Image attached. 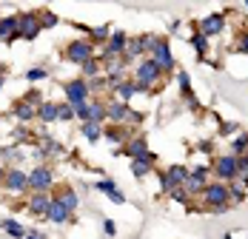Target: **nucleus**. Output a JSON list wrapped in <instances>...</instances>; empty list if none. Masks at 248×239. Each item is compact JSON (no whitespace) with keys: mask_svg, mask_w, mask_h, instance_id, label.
<instances>
[{"mask_svg":"<svg viewBox=\"0 0 248 239\" xmlns=\"http://www.w3.org/2000/svg\"><path fill=\"white\" fill-rule=\"evenodd\" d=\"M160 77H163V69H160L151 57L143 60V63H137V69H134V83H137L140 91H149L151 86H157Z\"/></svg>","mask_w":248,"mask_h":239,"instance_id":"nucleus-1","label":"nucleus"},{"mask_svg":"<svg viewBox=\"0 0 248 239\" xmlns=\"http://www.w3.org/2000/svg\"><path fill=\"white\" fill-rule=\"evenodd\" d=\"M63 91H66V103H69L72 108L83 105V103H89V97H92V89H89V80H86V77L69 80V83L63 86Z\"/></svg>","mask_w":248,"mask_h":239,"instance_id":"nucleus-2","label":"nucleus"},{"mask_svg":"<svg viewBox=\"0 0 248 239\" xmlns=\"http://www.w3.org/2000/svg\"><path fill=\"white\" fill-rule=\"evenodd\" d=\"M40 31H43V26H40V15L37 12L17 15V40H34Z\"/></svg>","mask_w":248,"mask_h":239,"instance_id":"nucleus-3","label":"nucleus"},{"mask_svg":"<svg viewBox=\"0 0 248 239\" xmlns=\"http://www.w3.org/2000/svg\"><path fill=\"white\" fill-rule=\"evenodd\" d=\"M186 179H188V168L186 165H171V168H166V171H160V188L169 194L174 188H180Z\"/></svg>","mask_w":248,"mask_h":239,"instance_id":"nucleus-4","label":"nucleus"},{"mask_svg":"<svg viewBox=\"0 0 248 239\" xmlns=\"http://www.w3.org/2000/svg\"><path fill=\"white\" fill-rule=\"evenodd\" d=\"M200 196H202V202H205L208 208H217V205H228V202H231V199H228V185H225V182H208Z\"/></svg>","mask_w":248,"mask_h":239,"instance_id":"nucleus-5","label":"nucleus"},{"mask_svg":"<svg viewBox=\"0 0 248 239\" xmlns=\"http://www.w3.org/2000/svg\"><path fill=\"white\" fill-rule=\"evenodd\" d=\"M3 188L9 194H26L29 191V174H26L23 168H6Z\"/></svg>","mask_w":248,"mask_h":239,"instance_id":"nucleus-6","label":"nucleus"},{"mask_svg":"<svg viewBox=\"0 0 248 239\" xmlns=\"http://www.w3.org/2000/svg\"><path fill=\"white\" fill-rule=\"evenodd\" d=\"M89 57H94V43L92 40H72L69 46H66V60L69 63H86Z\"/></svg>","mask_w":248,"mask_h":239,"instance_id":"nucleus-7","label":"nucleus"},{"mask_svg":"<svg viewBox=\"0 0 248 239\" xmlns=\"http://www.w3.org/2000/svg\"><path fill=\"white\" fill-rule=\"evenodd\" d=\"M211 171L220 177V182H234L237 179V157L234 154H225V157H217Z\"/></svg>","mask_w":248,"mask_h":239,"instance_id":"nucleus-8","label":"nucleus"},{"mask_svg":"<svg viewBox=\"0 0 248 239\" xmlns=\"http://www.w3.org/2000/svg\"><path fill=\"white\" fill-rule=\"evenodd\" d=\"M54 185V174L49 165H37L29 174V191H51Z\"/></svg>","mask_w":248,"mask_h":239,"instance_id":"nucleus-9","label":"nucleus"},{"mask_svg":"<svg viewBox=\"0 0 248 239\" xmlns=\"http://www.w3.org/2000/svg\"><path fill=\"white\" fill-rule=\"evenodd\" d=\"M151 60L163 69V74L174 69V54H171V46H169V40H166V37H160V40H157V46L151 48Z\"/></svg>","mask_w":248,"mask_h":239,"instance_id":"nucleus-10","label":"nucleus"},{"mask_svg":"<svg viewBox=\"0 0 248 239\" xmlns=\"http://www.w3.org/2000/svg\"><path fill=\"white\" fill-rule=\"evenodd\" d=\"M125 40H128V37H125L123 31H111L108 40L103 43V54H100V60H106V57H123Z\"/></svg>","mask_w":248,"mask_h":239,"instance_id":"nucleus-11","label":"nucleus"},{"mask_svg":"<svg viewBox=\"0 0 248 239\" xmlns=\"http://www.w3.org/2000/svg\"><path fill=\"white\" fill-rule=\"evenodd\" d=\"M123 154H128L131 160H149V157H154V154L149 151V143H146V137H128V140H125Z\"/></svg>","mask_w":248,"mask_h":239,"instance_id":"nucleus-12","label":"nucleus"},{"mask_svg":"<svg viewBox=\"0 0 248 239\" xmlns=\"http://www.w3.org/2000/svg\"><path fill=\"white\" fill-rule=\"evenodd\" d=\"M49 205H51V194L49 191H31L29 202H26V208H29L34 216H46Z\"/></svg>","mask_w":248,"mask_h":239,"instance_id":"nucleus-13","label":"nucleus"},{"mask_svg":"<svg viewBox=\"0 0 248 239\" xmlns=\"http://www.w3.org/2000/svg\"><path fill=\"white\" fill-rule=\"evenodd\" d=\"M125 114H128V103H123V100H108L106 103V120H111L114 125H123Z\"/></svg>","mask_w":248,"mask_h":239,"instance_id":"nucleus-14","label":"nucleus"},{"mask_svg":"<svg viewBox=\"0 0 248 239\" xmlns=\"http://www.w3.org/2000/svg\"><path fill=\"white\" fill-rule=\"evenodd\" d=\"M225 29V15H208L202 23H200V31L205 34V37H214V34H220Z\"/></svg>","mask_w":248,"mask_h":239,"instance_id":"nucleus-15","label":"nucleus"},{"mask_svg":"<svg viewBox=\"0 0 248 239\" xmlns=\"http://www.w3.org/2000/svg\"><path fill=\"white\" fill-rule=\"evenodd\" d=\"M69 216H72V211H69L60 199H54V196H51V205H49V211H46V219H49V222H57V225H63Z\"/></svg>","mask_w":248,"mask_h":239,"instance_id":"nucleus-16","label":"nucleus"},{"mask_svg":"<svg viewBox=\"0 0 248 239\" xmlns=\"http://www.w3.org/2000/svg\"><path fill=\"white\" fill-rule=\"evenodd\" d=\"M0 40L3 43L17 40V17H0Z\"/></svg>","mask_w":248,"mask_h":239,"instance_id":"nucleus-17","label":"nucleus"},{"mask_svg":"<svg viewBox=\"0 0 248 239\" xmlns=\"http://www.w3.org/2000/svg\"><path fill=\"white\" fill-rule=\"evenodd\" d=\"M12 114L20 120V122H29V120L37 117V105H31V103H26V100H17L15 108H12Z\"/></svg>","mask_w":248,"mask_h":239,"instance_id":"nucleus-18","label":"nucleus"},{"mask_svg":"<svg viewBox=\"0 0 248 239\" xmlns=\"http://www.w3.org/2000/svg\"><path fill=\"white\" fill-rule=\"evenodd\" d=\"M54 199H60L69 211H77V205H80V196H77L75 188H69V185H63V188H57V194H54Z\"/></svg>","mask_w":248,"mask_h":239,"instance_id":"nucleus-19","label":"nucleus"},{"mask_svg":"<svg viewBox=\"0 0 248 239\" xmlns=\"http://www.w3.org/2000/svg\"><path fill=\"white\" fill-rule=\"evenodd\" d=\"M208 182H205V177H197V174H191L188 171V179L183 182V188H186V194L188 196H197V194H202V188H205Z\"/></svg>","mask_w":248,"mask_h":239,"instance_id":"nucleus-20","label":"nucleus"},{"mask_svg":"<svg viewBox=\"0 0 248 239\" xmlns=\"http://www.w3.org/2000/svg\"><path fill=\"white\" fill-rule=\"evenodd\" d=\"M37 120H43V122H54V120H57V103L43 100V103L37 105Z\"/></svg>","mask_w":248,"mask_h":239,"instance_id":"nucleus-21","label":"nucleus"},{"mask_svg":"<svg viewBox=\"0 0 248 239\" xmlns=\"http://www.w3.org/2000/svg\"><path fill=\"white\" fill-rule=\"evenodd\" d=\"M80 134H83L89 143H97L100 137H103V122H83V125H80Z\"/></svg>","mask_w":248,"mask_h":239,"instance_id":"nucleus-22","label":"nucleus"},{"mask_svg":"<svg viewBox=\"0 0 248 239\" xmlns=\"http://www.w3.org/2000/svg\"><path fill=\"white\" fill-rule=\"evenodd\" d=\"M0 228H3V231H6L9 237H15V239H23L26 234H29L23 225L17 222V219H0Z\"/></svg>","mask_w":248,"mask_h":239,"instance_id":"nucleus-23","label":"nucleus"},{"mask_svg":"<svg viewBox=\"0 0 248 239\" xmlns=\"http://www.w3.org/2000/svg\"><path fill=\"white\" fill-rule=\"evenodd\" d=\"M80 72H83L86 80H89V77H100V72H103V60H100V57H89L86 63H80Z\"/></svg>","mask_w":248,"mask_h":239,"instance_id":"nucleus-24","label":"nucleus"},{"mask_svg":"<svg viewBox=\"0 0 248 239\" xmlns=\"http://www.w3.org/2000/svg\"><path fill=\"white\" fill-rule=\"evenodd\" d=\"M114 91H117V100H123V103H128V100H131V97L137 94L140 89H137V83H134V80H123L120 86H114Z\"/></svg>","mask_w":248,"mask_h":239,"instance_id":"nucleus-25","label":"nucleus"},{"mask_svg":"<svg viewBox=\"0 0 248 239\" xmlns=\"http://www.w3.org/2000/svg\"><path fill=\"white\" fill-rule=\"evenodd\" d=\"M151 168H154V157H149V160H131V174L140 179V177H146V174H151Z\"/></svg>","mask_w":248,"mask_h":239,"instance_id":"nucleus-26","label":"nucleus"},{"mask_svg":"<svg viewBox=\"0 0 248 239\" xmlns=\"http://www.w3.org/2000/svg\"><path fill=\"white\" fill-rule=\"evenodd\" d=\"M123 128H125V125H108L103 134H106V140H108V143H125L128 137H125Z\"/></svg>","mask_w":248,"mask_h":239,"instance_id":"nucleus-27","label":"nucleus"},{"mask_svg":"<svg viewBox=\"0 0 248 239\" xmlns=\"http://www.w3.org/2000/svg\"><path fill=\"white\" fill-rule=\"evenodd\" d=\"M108 34H111V29H108V26L89 29V40H92V43H106V40H108Z\"/></svg>","mask_w":248,"mask_h":239,"instance_id":"nucleus-28","label":"nucleus"},{"mask_svg":"<svg viewBox=\"0 0 248 239\" xmlns=\"http://www.w3.org/2000/svg\"><path fill=\"white\" fill-rule=\"evenodd\" d=\"M191 46L197 48V54H200V57H205V51H208V37H205L202 31L191 34Z\"/></svg>","mask_w":248,"mask_h":239,"instance_id":"nucleus-29","label":"nucleus"},{"mask_svg":"<svg viewBox=\"0 0 248 239\" xmlns=\"http://www.w3.org/2000/svg\"><path fill=\"white\" fill-rule=\"evenodd\" d=\"M246 151H248V134H240V137L231 143V154H234V157H243Z\"/></svg>","mask_w":248,"mask_h":239,"instance_id":"nucleus-30","label":"nucleus"},{"mask_svg":"<svg viewBox=\"0 0 248 239\" xmlns=\"http://www.w3.org/2000/svg\"><path fill=\"white\" fill-rule=\"evenodd\" d=\"M57 120H63V122L75 120V108H72L69 103H57Z\"/></svg>","mask_w":248,"mask_h":239,"instance_id":"nucleus-31","label":"nucleus"},{"mask_svg":"<svg viewBox=\"0 0 248 239\" xmlns=\"http://www.w3.org/2000/svg\"><path fill=\"white\" fill-rule=\"evenodd\" d=\"M26 80H29V83H40V80H49V72H46V69H29V72H26Z\"/></svg>","mask_w":248,"mask_h":239,"instance_id":"nucleus-32","label":"nucleus"},{"mask_svg":"<svg viewBox=\"0 0 248 239\" xmlns=\"http://www.w3.org/2000/svg\"><path fill=\"white\" fill-rule=\"evenodd\" d=\"M40 26H43V29L57 26V15H54V12H40Z\"/></svg>","mask_w":248,"mask_h":239,"instance_id":"nucleus-33","label":"nucleus"},{"mask_svg":"<svg viewBox=\"0 0 248 239\" xmlns=\"http://www.w3.org/2000/svg\"><path fill=\"white\" fill-rule=\"evenodd\" d=\"M94 188L103 191V194H108V191H114V188H117V182H114V179H100V182H94Z\"/></svg>","mask_w":248,"mask_h":239,"instance_id":"nucleus-34","label":"nucleus"},{"mask_svg":"<svg viewBox=\"0 0 248 239\" xmlns=\"http://www.w3.org/2000/svg\"><path fill=\"white\" fill-rule=\"evenodd\" d=\"M106 196H108V199H111L114 205H125V194L120 191V188H114V191H108Z\"/></svg>","mask_w":248,"mask_h":239,"instance_id":"nucleus-35","label":"nucleus"},{"mask_svg":"<svg viewBox=\"0 0 248 239\" xmlns=\"http://www.w3.org/2000/svg\"><path fill=\"white\" fill-rule=\"evenodd\" d=\"M103 231H106V237H117V225H114L111 219H106V222H103Z\"/></svg>","mask_w":248,"mask_h":239,"instance_id":"nucleus-36","label":"nucleus"},{"mask_svg":"<svg viewBox=\"0 0 248 239\" xmlns=\"http://www.w3.org/2000/svg\"><path fill=\"white\" fill-rule=\"evenodd\" d=\"M237 51H243V54H248V31L237 40Z\"/></svg>","mask_w":248,"mask_h":239,"instance_id":"nucleus-37","label":"nucleus"},{"mask_svg":"<svg viewBox=\"0 0 248 239\" xmlns=\"http://www.w3.org/2000/svg\"><path fill=\"white\" fill-rule=\"evenodd\" d=\"M26 137H29V131H26V128H17V131H15V140H17V143L26 140Z\"/></svg>","mask_w":248,"mask_h":239,"instance_id":"nucleus-38","label":"nucleus"},{"mask_svg":"<svg viewBox=\"0 0 248 239\" xmlns=\"http://www.w3.org/2000/svg\"><path fill=\"white\" fill-rule=\"evenodd\" d=\"M23 239H46V237H43V234H26Z\"/></svg>","mask_w":248,"mask_h":239,"instance_id":"nucleus-39","label":"nucleus"},{"mask_svg":"<svg viewBox=\"0 0 248 239\" xmlns=\"http://www.w3.org/2000/svg\"><path fill=\"white\" fill-rule=\"evenodd\" d=\"M3 83H6V74H3V69H0V89H3Z\"/></svg>","mask_w":248,"mask_h":239,"instance_id":"nucleus-40","label":"nucleus"},{"mask_svg":"<svg viewBox=\"0 0 248 239\" xmlns=\"http://www.w3.org/2000/svg\"><path fill=\"white\" fill-rule=\"evenodd\" d=\"M3 177H6V168H3V163H0V182H3Z\"/></svg>","mask_w":248,"mask_h":239,"instance_id":"nucleus-41","label":"nucleus"},{"mask_svg":"<svg viewBox=\"0 0 248 239\" xmlns=\"http://www.w3.org/2000/svg\"><path fill=\"white\" fill-rule=\"evenodd\" d=\"M243 157H246V163H248V151H246V154H243Z\"/></svg>","mask_w":248,"mask_h":239,"instance_id":"nucleus-42","label":"nucleus"}]
</instances>
